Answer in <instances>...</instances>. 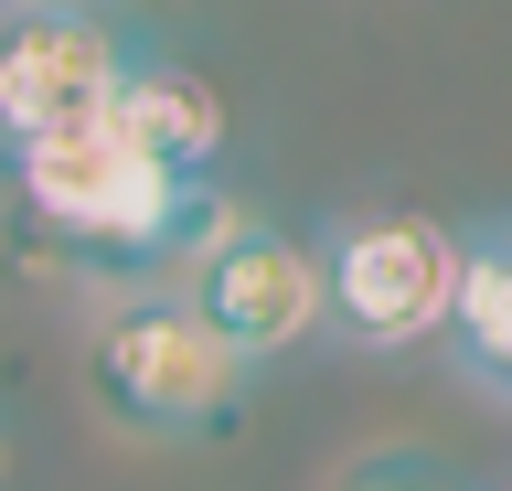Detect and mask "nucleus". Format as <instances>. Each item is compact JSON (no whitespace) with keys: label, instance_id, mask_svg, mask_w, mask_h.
Returning a JSON list of instances; mask_svg holds the SVG:
<instances>
[{"label":"nucleus","instance_id":"obj_3","mask_svg":"<svg viewBox=\"0 0 512 491\" xmlns=\"http://www.w3.org/2000/svg\"><path fill=\"white\" fill-rule=\"evenodd\" d=\"M459 299V235L438 214H342L320 235V331H342L352 353H406L427 331H448Z\"/></svg>","mask_w":512,"mask_h":491},{"label":"nucleus","instance_id":"obj_7","mask_svg":"<svg viewBox=\"0 0 512 491\" xmlns=\"http://www.w3.org/2000/svg\"><path fill=\"white\" fill-rule=\"evenodd\" d=\"M448 353L491 395H512V214L459 235V299H448Z\"/></svg>","mask_w":512,"mask_h":491},{"label":"nucleus","instance_id":"obj_5","mask_svg":"<svg viewBox=\"0 0 512 491\" xmlns=\"http://www.w3.org/2000/svg\"><path fill=\"white\" fill-rule=\"evenodd\" d=\"M139 43L118 22H96L86 0H22L11 22H0V150L32 129H86L107 118L118 97V75Z\"/></svg>","mask_w":512,"mask_h":491},{"label":"nucleus","instance_id":"obj_8","mask_svg":"<svg viewBox=\"0 0 512 491\" xmlns=\"http://www.w3.org/2000/svg\"><path fill=\"white\" fill-rule=\"evenodd\" d=\"M342 491H459V481H448L427 449H374V459H352V470H342Z\"/></svg>","mask_w":512,"mask_h":491},{"label":"nucleus","instance_id":"obj_2","mask_svg":"<svg viewBox=\"0 0 512 491\" xmlns=\"http://www.w3.org/2000/svg\"><path fill=\"white\" fill-rule=\"evenodd\" d=\"M246 374L256 363L171 278L160 289H118L86 331V385L128 438H203V427H224L246 406Z\"/></svg>","mask_w":512,"mask_h":491},{"label":"nucleus","instance_id":"obj_1","mask_svg":"<svg viewBox=\"0 0 512 491\" xmlns=\"http://www.w3.org/2000/svg\"><path fill=\"white\" fill-rule=\"evenodd\" d=\"M0 182L22 203L32 257H54L64 278H96V289H160L182 278L235 203L214 193V171H171L150 161L128 129L86 118V129H32L0 150Z\"/></svg>","mask_w":512,"mask_h":491},{"label":"nucleus","instance_id":"obj_6","mask_svg":"<svg viewBox=\"0 0 512 491\" xmlns=\"http://www.w3.org/2000/svg\"><path fill=\"white\" fill-rule=\"evenodd\" d=\"M107 129H128L150 161H171V171H214L224 139H235V118H224V86H214V75L171 65V54H128L118 97H107Z\"/></svg>","mask_w":512,"mask_h":491},{"label":"nucleus","instance_id":"obj_9","mask_svg":"<svg viewBox=\"0 0 512 491\" xmlns=\"http://www.w3.org/2000/svg\"><path fill=\"white\" fill-rule=\"evenodd\" d=\"M0 470H11V438H0Z\"/></svg>","mask_w":512,"mask_h":491},{"label":"nucleus","instance_id":"obj_4","mask_svg":"<svg viewBox=\"0 0 512 491\" xmlns=\"http://www.w3.org/2000/svg\"><path fill=\"white\" fill-rule=\"evenodd\" d=\"M171 289H182L246 363H267V353H288V342L320 331V235L267 225V214H235Z\"/></svg>","mask_w":512,"mask_h":491}]
</instances>
